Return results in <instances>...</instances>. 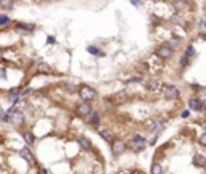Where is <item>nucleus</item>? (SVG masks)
<instances>
[{"label": "nucleus", "mask_w": 206, "mask_h": 174, "mask_svg": "<svg viewBox=\"0 0 206 174\" xmlns=\"http://www.w3.org/2000/svg\"><path fill=\"white\" fill-rule=\"evenodd\" d=\"M79 95H81L82 100H92V98H95L97 92H95V89L89 87V86H82L79 89Z\"/></svg>", "instance_id": "obj_1"}, {"label": "nucleus", "mask_w": 206, "mask_h": 174, "mask_svg": "<svg viewBox=\"0 0 206 174\" xmlns=\"http://www.w3.org/2000/svg\"><path fill=\"white\" fill-rule=\"evenodd\" d=\"M163 92H164V97L172 100V98H177L179 97V91L172 86H163Z\"/></svg>", "instance_id": "obj_2"}, {"label": "nucleus", "mask_w": 206, "mask_h": 174, "mask_svg": "<svg viewBox=\"0 0 206 174\" xmlns=\"http://www.w3.org/2000/svg\"><path fill=\"white\" fill-rule=\"evenodd\" d=\"M77 115L79 116H89V115H92V106H90L89 103L77 105Z\"/></svg>", "instance_id": "obj_3"}, {"label": "nucleus", "mask_w": 206, "mask_h": 174, "mask_svg": "<svg viewBox=\"0 0 206 174\" xmlns=\"http://www.w3.org/2000/svg\"><path fill=\"white\" fill-rule=\"evenodd\" d=\"M111 150H113V155H121L123 151L126 150V145L121 142V140H116V142H113L111 144Z\"/></svg>", "instance_id": "obj_4"}, {"label": "nucleus", "mask_w": 206, "mask_h": 174, "mask_svg": "<svg viewBox=\"0 0 206 174\" xmlns=\"http://www.w3.org/2000/svg\"><path fill=\"white\" fill-rule=\"evenodd\" d=\"M156 55H158L159 58H169L171 55H172V50H171V47L163 45V47H159V48L156 50Z\"/></svg>", "instance_id": "obj_5"}, {"label": "nucleus", "mask_w": 206, "mask_h": 174, "mask_svg": "<svg viewBox=\"0 0 206 174\" xmlns=\"http://www.w3.org/2000/svg\"><path fill=\"white\" fill-rule=\"evenodd\" d=\"M159 87H161V84H159V81H156V79H150V81H147V84H145V89H147V91H150V92H156Z\"/></svg>", "instance_id": "obj_6"}, {"label": "nucleus", "mask_w": 206, "mask_h": 174, "mask_svg": "<svg viewBox=\"0 0 206 174\" xmlns=\"http://www.w3.org/2000/svg\"><path fill=\"white\" fill-rule=\"evenodd\" d=\"M130 144L134 145V148L137 147V150H142V148H144V144H145V139L142 137V136H134Z\"/></svg>", "instance_id": "obj_7"}, {"label": "nucleus", "mask_w": 206, "mask_h": 174, "mask_svg": "<svg viewBox=\"0 0 206 174\" xmlns=\"http://www.w3.org/2000/svg\"><path fill=\"white\" fill-rule=\"evenodd\" d=\"M23 119H24V115L21 113V111H13L11 113V123H15V124H21L23 123Z\"/></svg>", "instance_id": "obj_8"}, {"label": "nucleus", "mask_w": 206, "mask_h": 174, "mask_svg": "<svg viewBox=\"0 0 206 174\" xmlns=\"http://www.w3.org/2000/svg\"><path fill=\"white\" fill-rule=\"evenodd\" d=\"M148 129H150V131H159V129H161L163 126H161V123H159V121H156V119H150V121H148Z\"/></svg>", "instance_id": "obj_9"}, {"label": "nucleus", "mask_w": 206, "mask_h": 174, "mask_svg": "<svg viewBox=\"0 0 206 174\" xmlns=\"http://www.w3.org/2000/svg\"><path fill=\"white\" fill-rule=\"evenodd\" d=\"M87 52H89L90 55H95V57H105V53H103L100 48H97L95 45H89V47H87Z\"/></svg>", "instance_id": "obj_10"}, {"label": "nucleus", "mask_w": 206, "mask_h": 174, "mask_svg": "<svg viewBox=\"0 0 206 174\" xmlns=\"http://www.w3.org/2000/svg\"><path fill=\"white\" fill-rule=\"evenodd\" d=\"M20 155H21V158H24L26 161H32L34 160V155L31 153V150H27V148H23L20 151Z\"/></svg>", "instance_id": "obj_11"}, {"label": "nucleus", "mask_w": 206, "mask_h": 174, "mask_svg": "<svg viewBox=\"0 0 206 174\" xmlns=\"http://www.w3.org/2000/svg\"><path fill=\"white\" fill-rule=\"evenodd\" d=\"M79 145H81L82 148H85V150H90V147H92V144H90V140L87 139V137H79Z\"/></svg>", "instance_id": "obj_12"}, {"label": "nucleus", "mask_w": 206, "mask_h": 174, "mask_svg": "<svg viewBox=\"0 0 206 174\" xmlns=\"http://www.w3.org/2000/svg\"><path fill=\"white\" fill-rule=\"evenodd\" d=\"M190 106H192V110H195V111H200L203 108V103L200 102L198 98H192L190 100Z\"/></svg>", "instance_id": "obj_13"}, {"label": "nucleus", "mask_w": 206, "mask_h": 174, "mask_svg": "<svg viewBox=\"0 0 206 174\" xmlns=\"http://www.w3.org/2000/svg\"><path fill=\"white\" fill-rule=\"evenodd\" d=\"M90 124L92 126H98L100 124V113L92 111V115H90Z\"/></svg>", "instance_id": "obj_14"}, {"label": "nucleus", "mask_w": 206, "mask_h": 174, "mask_svg": "<svg viewBox=\"0 0 206 174\" xmlns=\"http://www.w3.org/2000/svg\"><path fill=\"white\" fill-rule=\"evenodd\" d=\"M23 139L26 140V144H27V145H32V144H34V140H36V139H34V136H32V132H29V131L23 132Z\"/></svg>", "instance_id": "obj_15"}, {"label": "nucleus", "mask_w": 206, "mask_h": 174, "mask_svg": "<svg viewBox=\"0 0 206 174\" xmlns=\"http://www.w3.org/2000/svg\"><path fill=\"white\" fill-rule=\"evenodd\" d=\"M0 7L3 10H11L13 8V0H0Z\"/></svg>", "instance_id": "obj_16"}, {"label": "nucleus", "mask_w": 206, "mask_h": 174, "mask_svg": "<svg viewBox=\"0 0 206 174\" xmlns=\"http://www.w3.org/2000/svg\"><path fill=\"white\" fill-rule=\"evenodd\" d=\"M20 31H27V32H32L34 31V26L32 24H18L16 26Z\"/></svg>", "instance_id": "obj_17"}, {"label": "nucleus", "mask_w": 206, "mask_h": 174, "mask_svg": "<svg viewBox=\"0 0 206 174\" xmlns=\"http://www.w3.org/2000/svg\"><path fill=\"white\" fill-rule=\"evenodd\" d=\"M151 174H163V168H161V165L154 163V165L151 166Z\"/></svg>", "instance_id": "obj_18"}, {"label": "nucleus", "mask_w": 206, "mask_h": 174, "mask_svg": "<svg viewBox=\"0 0 206 174\" xmlns=\"http://www.w3.org/2000/svg\"><path fill=\"white\" fill-rule=\"evenodd\" d=\"M193 163H195L197 166H198V165H200V166H203L204 163H206V160H204V156H203V155H197V156H195V160H193Z\"/></svg>", "instance_id": "obj_19"}, {"label": "nucleus", "mask_w": 206, "mask_h": 174, "mask_svg": "<svg viewBox=\"0 0 206 174\" xmlns=\"http://www.w3.org/2000/svg\"><path fill=\"white\" fill-rule=\"evenodd\" d=\"M100 136L103 137V140H106V142L113 144V142H111V136H110V132H108V131H100Z\"/></svg>", "instance_id": "obj_20"}, {"label": "nucleus", "mask_w": 206, "mask_h": 174, "mask_svg": "<svg viewBox=\"0 0 206 174\" xmlns=\"http://www.w3.org/2000/svg\"><path fill=\"white\" fill-rule=\"evenodd\" d=\"M185 55L187 57H195V48H193V45H188L185 48Z\"/></svg>", "instance_id": "obj_21"}, {"label": "nucleus", "mask_w": 206, "mask_h": 174, "mask_svg": "<svg viewBox=\"0 0 206 174\" xmlns=\"http://www.w3.org/2000/svg\"><path fill=\"white\" fill-rule=\"evenodd\" d=\"M8 23H10V18H8V16L0 15V26H5V24H8Z\"/></svg>", "instance_id": "obj_22"}, {"label": "nucleus", "mask_w": 206, "mask_h": 174, "mask_svg": "<svg viewBox=\"0 0 206 174\" xmlns=\"http://www.w3.org/2000/svg\"><path fill=\"white\" fill-rule=\"evenodd\" d=\"M103 106H105V110H111L114 106V103L111 102V100H103Z\"/></svg>", "instance_id": "obj_23"}, {"label": "nucleus", "mask_w": 206, "mask_h": 174, "mask_svg": "<svg viewBox=\"0 0 206 174\" xmlns=\"http://www.w3.org/2000/svg\"><path fill=\"white\" fill-rule=\"evenodd\" d=\"M126 97H127V95H126V92H118V95L114 97V100H118V102H123V100H126Z\"/></svg>", "instance_id": "obj_24"}, {"label": "nucleus", "mask_w": 206, "mask_h": 174, "mask_svg": "<svg viewBox=\"0 0 206 174\" xmlns=\"http://www.w3.org/2000/svg\"><path fill=\"white\" fill-rule=\"evenodd\" d=\"M63 86H65V89H68V91H69V92H74V91H76V86H73V84H63Z\"/></svg>", "instance_id": "obj_25"}, {"label": "nucleus", "mask_w": 206, "mask_h": 174, "mask_svg": "<svg viewBox=\"0 0 206 174\" xmlns=\"http://www.w3.org/2000/svg\"><path fill=\"white\" fill-rule=\"evenodd\" d=\"M39 71H41V73H50L48 66H45V65H41V66H39Z\"/></svg>", "instance_id": "obj_26"}, {"label": "nucleus", "mask_w": 206, "mask_h": 174, "mask_svg": "<svg viewBox=\"0 0 206 174\" xmlns=\"http://www.w3.org/2000/svg\"><path fill=\"white\" fill-rule=\"evenodd\" d=\"M188 58H190V57H187V55H185V57H184V58H182V60H180V65H182V66H185V65H188Z\"/></svg>", "instance_id": "obj_27"}, {"label": "nucleus", "mask_w": 206, "mask_h": 174, "mask_svg": "<svg viewBox=\"0 0 206 174\" xmlns=\"http://www.w3.org/2000/svg\"><path fill=\"white\" fill-rule=\"evenodd\" d=\"M142 81V77H139V76H135V77H130V79L127 81V82H140Z\"/></svg>", "instance_id": "obj_28"}, {"label": "nucleus", "mask_w": 206, "mask_h": 174, "mask_svg": "<svg viewBox=\"0 0 206 174\" xmlns=\"http://www.w3.org/2000/svg\"><path fill=\"white\" fill-rule=\"evenodd\" d=\"M200 142H201L203 145H206V134H203V136H200Z\"/></svg>", "instance_id": "obj_29"}, {"label": "nucleus", "mask_w": 206, "mask_h": 174, "mask_svg": "<svg viewBox=\"0 0 206 174\" xmlns=\"http://www.w3.org/2000/svg\"><path fill=\"white\" fill-rule=\"evenodd\" d=\"M47 44H55V37L48 36V37H47Z\"/></svg>", "instance_id": "obj_30"}, {"label": "nucleus", "mask_w": 206, "mask_h": 174, "mask_svg": "<svg viewBox=\"0 0 206 174\" xmlns=\"http://www.w3.org/2000/svg\"><path fill=\"white\" fill-rule=\"evenodd\" d=\"M130 2H132L134 7H140V0H130Z\"/></svg>", "instance_id": "obj_31"}, {"label": "nucleus", "mask_w": 206, "mask_h": 174, "mask_svg": "<svg viewBox=\"0 0 206 174\" xmlns=\"http://www.w3.org/2000/svg\"><path fill=\"white\" fill-rule=\"evenodd\" d=\"M200 39H203V41H206V34H200Z\"/></svg>", "instance_id": "obj_32"}, {"label": "nucleus", "mask_w": 206, "mask_h": 174, "mask_svg": "<svg viewBox=\"0 0 206 174\" xmlns=\"http://www.w3.org/2000/svg\"><path fill=\"white\" fill-rule=\"evenodd\" d=\"M203 24H204V27H206V21H204V23H203Z\"/></svg>", "instance_id": "obj_33"}]
</instances>
